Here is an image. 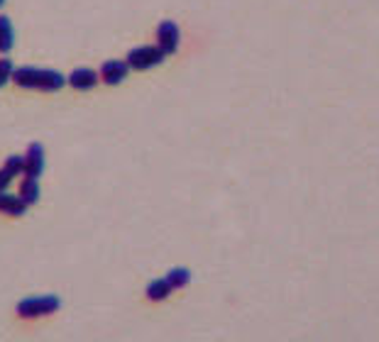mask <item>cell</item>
I'll list each match as a JSON object with an SVG mask.
<instances>
[{"instance_id": "cell-12", "label": "cell", "mask_w": 379, "mask_h": 342, "mask_svg": "<svg viewBox=\"0 0 379 342\" xmlns=\"http://www.w3.org/2000/svg\"><path fill=\"white\" fill-rule=\"evenodd\" d=\"M164 279L169 281L172 291H176V288H184L191 284V271L186 269V266H174V269H169V274L164 276Z\"/></svg>"}, {"instance_id": "cell-13", "label": "cell", "mask_w": 379, "mask_h": 342, "mask_svg": "<svg viewBox=\"0 0 379 342\" xmlns=\"http://www.w3.org/2000/svg\"><path fill=\"white\" fill-rule=\"evenodd\" d=\"M5 169H8L13 176L23 174V171H25V157H23V154H13V157H8V162H5Z\"/></svg>"}, {"instance_id": "cell-14", "label": "cell", "mask_w": 379, "mask_h": 342, "mask_svg": "<svg viewBox=\"0 0 379 342\" xmlns=\"http://www.w3.org/2000/svg\"><path fill=\"white\" fill-rule=\"evenodd\" d=\"M13 71H15L13 61H10V59H0V88L13 81Z\"/></svg>"}, {"instance_id": "cell-8", "label": "cell", "mask_w": 379, "mask_h": 342, "mask_svg": "<svg viewBox=\"0 0 379 342\" xmlns=\"http://www.w3.org/2000/svg\"><path fill=\"white\" fill-rule=\"evenodd\" d=\"M0 213H3V216L20 218L28 213V206L20 201V196H13V194H8V191H0Z\"/></svg>"}, {"instance_id": "cell-1", "label": "cell", "mask_w": 379, "mask_h": 342, "mask_svg": "<svg viewBox=\"0 0 379 342\" xmlns=\"http://www.w3.org/2000/svg\"><path fill=\"white\" fill-rule=\"evenodd\" d=\"M13 81L20 88L42 90V93H57L66 86V76L54 69H40V66H20L13 71Z\"/></svg>"}, {"instance_id": "cell-3", "label": "cell", "mask_w": 379, "mask_h": 342, "mask_svg": "<svg viewBox=\"0 0 379 342\" xmlns=\"http://www.w3.org/2000/svg\"><path fill=\"white\" fill-rule=\"evenodd\" d=\"M125 61L132 71H149V69L159 66L164 61V52L157 45H140L127 52Z\"/></svg>"}, {"instance_id": "cell-5", "label": "cell", "mask_w": 379, "mask_h": 342, "mask_svg": "<svg viewBox=\"0 0 379 342\" xmlns=\"http://www.w3.org/2000/svg\"><path fill=\"white\" fill-rule=\"evenodd\" d=\"M127 73H130V66H127L125 59H108V61L100 64L98 76L105 86H117L125 81Z\"/></svg>"}, {"instance_id": "cell-9", "label": "cell", "mask_w": 379, "mask_h": 342, "mask_svg": "<svg viewBox=\"0 0 379 342\" xmlns=\"http://www.w3.org/2000/svg\"><path fill=\"white\" fill-rule=\"evenodd\" d=\"M20 201L25 203V206H35L37 201H40V179H32V176H25L23 184H20Z\"/></svg>"}, {"instance_id": "cell-4", "label": "cell", "mask_w": 379, "mask_h": 342, "mask_svg": "<svg viewBox=\"0 0 379 342\" xmlns=\"http://www.w3.org/2000/svg\"><path fill=\"white\" fill-rule=\"evenodd\" d=\"M179 40H181V32L176 28V23L164 20V23L157 25V47L164 52V57H172L179 49Z\"/></svg>"}, {"instance_id": "cell-7", "label": "cell", "mask_w": 379, "mask_h": 342, "mask_svg": "<svg viewBox=\"0 0 379 342\" xmlns=\"http://www.w3.org/2000/svg\"><path fill=\"white\" fill-rule=\"evenodd\" d=\"M98 81H100L98 71H93V69H88V66L74 69V71L66 76V83L71 86V88H76V90H91V88H95V86H98Z\"/></svg>"}, {"instance_id": "cell-10", "label": "cell", "mask_w": 379, "mask_h": 342, "mask_svg": "<svg viewBox=\"0 0 379 342\" xmlns=\"http://www.w3.org/2000/svg\"><path fill=\"white\" fill-rule=\"evenodd\" d=\"M15 47V28L8 15H0V54H8Z\"/></svg>"}, {"instance_id": "cell-6", "label": "cell", "mask_w": 379, "mask_h": 342, "mask_svg": "<svg viewBox=\"0 0 379 342\" xmlns=\"http://www.w3.org/2000/svg\"><path fill=\"white\" fill-rule=\"evenodd\" d=\"M23 157H25V176L40 179L45 174V147L40 142H32Z\"/></svg>"}, {"instance_id": "cell-16", "label": "cell", "mask_w": 379, "mask_h": 342, "mask_svg": "<svg viewBox=\"0 0 379 342\" xmlns=\"http://www.w3.org/2000/svg\"><path fill=\"white\" fill-rule=\"evenodd\" d=\"M3 5H5V0H0V8H3Z\"/></svg>"}, {"instance_id": "cell-2", "label": "cell", "mask_w": 379, "mask_h": 342, "mask_svg": "<svg viewBox=\"0 0 379 342\" xmlns=\"http://www.w3.org/2000/svg\"><path fill=\"white\" fill-rule=\"evenodd\" d=\"M62 308V301L52 293H42V296H30V298H23L18 303V315L20 318H42V315H52Z\"/></svg>"}, {"instance_id": "cell-11", "label": "cell", "mask_w": 379, "mask_h": 342, "mask_svg": "<svg viewBox=\"0 0 379 342\" xmlns=\"http://www.w3.org/2000/svg\"><path fill=\"white\" fill-rule=\"evenodd\" d=\"M145 293H147L149 301L159 303V301H164V298L172 296V286H169V281H167V279H152V281H149V284H147Z\"/></svg>"}, {"instance_id": "cell-15", "label": "cell", "mask_w": 379, "mask_h": 342, "mask_svg": "<svg viewBox=\"0 0 379 342\" xmlns=\"http://www.w3.org/2000/svg\"><path fill=\"white\" fill-rule=\"evenodd\" d=\"M13 184V174L8 169H0V191H8V186Z\"/></svg>"}]
</instances>
